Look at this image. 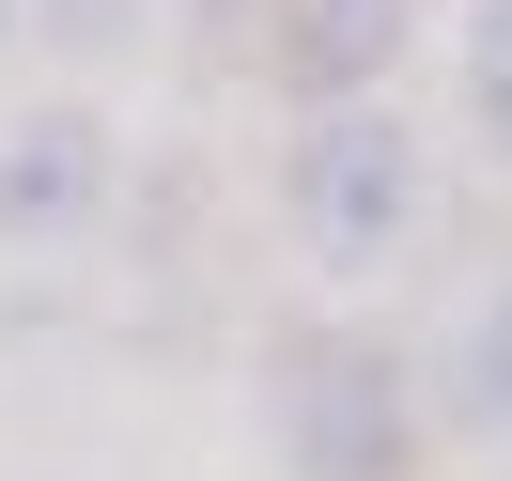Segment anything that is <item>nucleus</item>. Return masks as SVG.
Returning a JSON list of instances; mask_svg holds the SVG:
<instances>
[{
	"label": "nucleus",
	"instance_id": "1",
	"mask_svg": "<svg viewBox=\"0 0 512 481\" xmlns=\"http://www.w3.org/2000/svg\"><path fill=\"white\" fill-rule=\"evenodd\" d=\"M264 435L295 481H404L419 466V388L373 326H295L264 357Z\"/></svg>",
	"mask_w": 512,
	"mask_h": 481
},
{
	"label": "nucleus",
	"instance_id": "2",
	"mask_svg": "<svg viewBox=\"0 0 512 481\" xmlns=\"http://www.w3.org/2000/svg\"><path fill=\"white\" fill-rule=\"evenodd\" d=\"M280 218H295V249H311L326 280H373V264L419 233V125H404L388 94L311 109L295 156H280Z\"/></svg>",
	"mask_w": 512,
	"mask_h": 481
},
{
	"label": "nucleus",
	"instance_id": "3",
	"mask_svg": "<svg viewBox=\"0 0 512 481\" xmlns=\"http://www.w3.org/2000/svg\"><path fill=\"white\" fill-rule=\"evenodd\" d=\"M94 202H109V125L94 109H32V125L0 140V233H16V249L78 233Z\"/></svg>",
	"mask_w": 512,
	"mask_h": 481
},
{
	"label": "nucleus",
	"instance_id": "4",
	"mask_svg": "<svg viewBox=\"0 0 512 481\" xmlns=\"http://www.w3.org/2000/svg\"><path fill=\"white\" fill-rule=\"evenodd\" d=\"M264 16H280L264 63H280V94H311V109L373 94V78L404 63V0H264Z\"/></svg>",
	"mask_w": 512,
	"mask_h": 481
},
{
	"label": "nucleus",
	"instance_id": "5",
	"mask_svg": "<svg viewBox=\"0 0 512 481\" xmlns=\"http://www.w3.org/2000/svg\"><path fill=\"white\" fill-rule=\"evenodd\" d=\"M450 404H466L481 435H512V295L466 311V342H450Z\"/></svg>",
	"mask_w": 512,
	"mask_h": 481
},
{
	"label": "nucleus",
	"instance_id": "6",
	"mask_svg": "<svg viewBox=\"0 0 512 481\" xmlns=\"http://www.w3.org/2000/svg\"><path fill=\"white\" fill-rule=\"evenodd\" d=\"M466 109L512 140V0H466Z\"/></svg>",
	"mask_w": 512,
	"mask_h": 481
},
{
	"label": "nucleus",
	"instance_id": "7",
	"mask_svg": "<svg viewBox=\"0 0 512 481\" xmlns=\"http://www.w3.org/2000/svg\"><path fill=\"white\" fill-rule=\"evenodd\" d=\"M0 47H16V0H0Z\"/></svg>",
	"mask_w": 512,
	"mask_h": 481
}]
</instances>
